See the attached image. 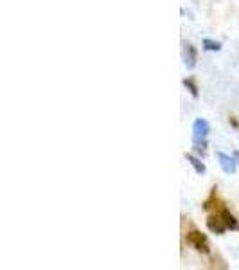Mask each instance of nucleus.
<instances>
[{"label": "nucleus", "instance_id": "6e6552de", "mask_svg": "<svg viewBox=\"0 0 239 270\" xmlns=\"http://www.w3.org/2000/svg\"><path fill=\"white\" fill-rule=\"evenodd\" d=\"M182 83H183V87H185V89H187L189 92H191L192 98H198V96H200V94H198V87H196V83H194L192 79H183Z\"/></svg>", "mask_w": 239, "mask_h": 270}, {"label": "nucleus", "instance_id": "39448f33", "mask_svg": "<svg viewBox=\"0 0 239 270\" xmlns=\"http://www.w3.org/2000/svg\"><path fill=\"white\" fill-rule=\"evenodd\" d=\"M207 227H209V231H212V233H216V234H223L225 231H227V225H225L223 218L219 216V213L216 214V216H209Z\"/></svg>", "mask_w": 239, "mask_h": 270}, {"label": "nucleus", "instance_id": "7ed1b4c3", "mask_svg": "<svg viewBox=\"0 0 239 270\" xmlns=\"http://www.w3.org/2000/svg\"><path fill=\"white\" fill-rule=\"evenodd\" d=\"M182 58H183V63L187 68H194L196 67V60H198V52L194 49V45L189 42H183L182 43Z\"/></svg>", "mask_w": 239, "mask_h": 270}, {"label": "nucleus", "instance_id": "1a4fd4ad", "mask_svg": "<svg viewBox=\"0 0 239 270\" xmlns=\"http://www.w3.org/2000/svg\"><path fill=\"white\" fill-rule=\"evenodd\" d=\"M203 47H205L207 51H216L218 52L219 49H221V43L214 42V40H210V38H205V40H203Z\"/></svg>", "mask_w": 239, "mask_h": 270}, {"label": "nucleus", "instance_id": "f257e3e1", "mask_svg": "<svg viewBox=\"0 0 239 270\" xmlns=\"http://www.w3.org/2000/svg\"><path fill=\"white\" fill-rule=\"evenodd\" d=\"M210 132V126L205 119H196L194 125H192V140H194V146H196L198 151H202V148H205V140H207V135Z\"/></svg>", "mask_w": 239, "mask_h": 270}, {"label": "nucleus", "instance_id": "9d476101", "mask_svg": "<svg viewBox=\"0 0 239 270\" xmlns=\"http://www.w3.org/2000/svg\"><path fill=\"white\" fill-rule=\"evenodd\" d=\"M234 157H236V161H238V164H239V151H234Z\"/></svg>", "mask_w": 239, "mask_h": 270}, {"label": "nucleus", "instance_id": "0eeeda50", "mask_svg": "<svg viewBox=\"0 0 239 270\" xmlns=\"http://www.w3.org/2000/svg\"><path fill=\"white\" fill-rule=\"evenodd\" d=\"M185 159H187V161L191 162V166L194 168V171H196V173H200V175H203V173H205V164H203V162L200 161L198 157H194V155H191V153H187V155H185Z\"/></svg>", "mask_w": 239, "mask_h": 270}, {"label": "nucleus", "instance_id": "f03ea898", "mask_svg": "<svg viewBox=\"0 0 239 270\" xmlns=\"http://www.w3.org/2000/svg\"><path fill=\"white\" fill-rule=\"evenodd\" d=\"M185 239H187V243L191 245L192 249H196L198 252H203V254H209V252H210V245H209L207 236L202 234L200 231H189Z\"/></svg>", "mask_w": 239, "mask_h": 270}, {"label": "nucleus", "instance_id": "423d86ee", "mask_svg": "<svg viewBox=\"0 0 239 270\" xmlns=\"http://www.w3.org/2000/svg\"><path fill=\"white\" fill-rule=\"evenodd\" d=\"M219 216L223 218V222H225V225H227V229H232V231H238V229H239L238 220L234 218V214H230L229 209H221V211H219Z\"/></svg>", "mask_w": 239, "mask_h": 270}, {"label": "nucleus", "instance_id": "20e7f679", "mask_svg": "<svg viewBox=\"0 0 239 270\" xmlns=\"http://www.w3.org/2000/svg\"><path fill=\"white\" fill-rule=\"evenodd\" d=\"M218 161H219L221 169H223V173H227V175H234V173L238 171V162H236V157L225 155V153H218Z\"/></svg>", "mask_w": 239, "mask_h": 270}]
</instances>
